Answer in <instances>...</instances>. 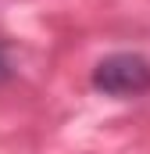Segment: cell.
<instances>
[{"instance_id":"2","label":"cell","mask_w":150,"mask_h":154,"mask_svg":"<svg viewBox=\"0 0 150 154\" xmlns=\"http://www.w3.org/2000/svg\"><path fill=\"white\" fill-rule=\"evenodd\" d=\"M7 75V57H4V50H0V79Z\"/></svg>"},{"instance_id":"1","label":"cell","mask_w":150,"mask_h":154,"mask_svg":"<svg viewBox=\"0 0 150 154\" xmlns=\"http://www.w3.org/2000/svg\"><path fill=\"white\" fill-rule=\"evenodd\" d=\"M93 86L107 97H140L150 90V61L140 54H111L97 65Z\"/></svg>"}]
</instances>
